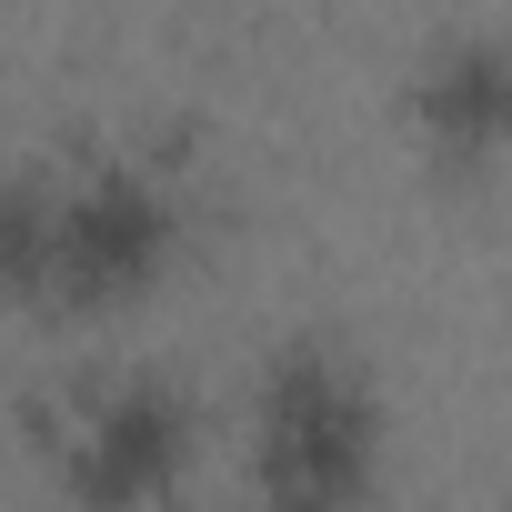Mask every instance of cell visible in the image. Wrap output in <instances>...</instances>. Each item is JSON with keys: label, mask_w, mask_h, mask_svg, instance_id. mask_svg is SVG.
I'll list each match as a JSON object with an SVG mask.
<instances>
[{"label": "cell", "mask_w": 512, "mask_h": 512, "mask_svg": "<svg viewBox=\"0 0 512 512\" xmlns=\"http://www.w3.org/2000/svg\"><path fill=\"white\" fill-rule=\"evenodd\" d=\"M382 402L342 342H292L262 372V452H251V512H372Z\"/></svg>", "instance_id": "6da1fadb"}, {"label": "cell", "mask_w": 512, "mask_h": 512, "mask_svg": "<svg viewBox=\"0 0 512 512\" xmlns=\"http://www.w3.org/2000/svg\"><path fill=\"white\" fill-rule=\"evenodd\" d=\"M171 191L131 161H101L81 171L71 191H51V292L61 312H121L161 282L171 262Z\"/></svg>", "instance_id": "7a4b0ae2"}, {"label": "cell", "mask_w": 512, "mask_h": 512, "mask_svg": "<svg viewBox=\"0 0 512 512\" xmlns=\"http://www.w3.org/2000/svg\"><path fill=\"white\" fill-rule=\"evenodd\" d=\"M181 462H191V402H181L161 372L91 392L81 422L61 432V482H71L91 512H141V502H161V492L181 482Z\"/></svg>", "instance_id": "3957f363"}, {"label": "cell", "mask_w": 512, "mask_h": 512, "mask_svg": "<svg viewBox=\"0 0 512 512\" xmlns=\"http://www.w3.org/2000/svg\"><path fill=\"white\" fill-rule=\"evenodd\" d=\"M412 131L432 151L442 181H482L492 151H502V51L472 31V41H442L412 81Z\"/></svg>", "instance_id": "277c9868"}, {"label": "cell", "mask_w": 512, "mask_h": 512, "mask_svg": "<svg viewBox=\"0 0 512 512\" xmlns=\"http://www.w3.org/2000/svg\"><path fill=\"white\" fill-rule=\"evenodd\" d=\"M51 292V181L0 171V302Z\"/></svg>", "instance_id": "5b68a950"}]
</instances>
